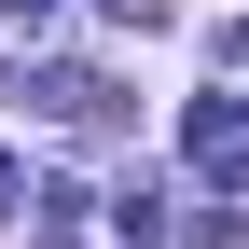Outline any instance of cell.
<instances>
[{
	"instance_id": "4",
	"label": "cell",
	"mask_w": 249,
	"mask_h": 249,
	"mask_svg": "<svg viewBox=\"0 0 249 249\" xmlns=\"http://www.w3.org/2000/svg\"><path fill=\"white\" fill-rule=\"evenodd\" d=\"M0 14H42V0H0Z\"/></svg>"
},
{
	"instance_id": "2",
	"label": "cell",
	"mask_w": 249,
	"mask_h": 249,
	"mask_svg": "<svg viewBox=\"0 0 249 249\" xmlns=\"http://www.w3.org/2000/svg\"><path fill=\"white\" fill-rule=\"evenodd\" d=\"M97 14H111V28H166V0H97Z\"/></svg>"
},
{
	"instance_id": "1",
	"label": "cell",
	"mask_w": 249,
	"mask_h": 249,
	"mask_svg": "<svg viewBox=\"0 0 249 249\" xmlns=\"http://www.w3.org/2000/svg\"><path fill=\"white\" fill-rule=\"evenodd\" d=\"M14 97L42 111V124H111V83H97V70H70V55H55V70H28Z\"/></svg>"
},
{
	"instance_id": "3",
	"label": "cell",
	"mask_w": 249,
	"mask_h": 249,
	"mask_svg": "<svg viewBox=\"0 0 249 249\" xmlns=\"http://www.w3.org/2000/svg\"><path fill=\"white\" fill-rule=\"evenodd\" d=\"M14 194H28V166H14V152H0V208H14Z\"/></svg>"
}]
</instances>
